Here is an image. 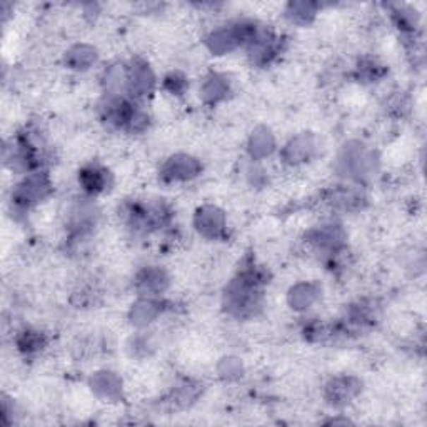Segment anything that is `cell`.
I'll return each instance as SVG.
<instances>
[{"label": "cell", "instance_id": "cell-8", "mask_svg": "<svg viewBox=\"0 0 427 427\" xmlns=\"http://www.w3.org/2000/svg\"><path fill=\"white\" fill-rule=\"evenodd\" d=\"M311 242L318 249L337 251L344 244V232L337 226H323L311 234Z\"/></svg>", "mask_w": 427, "mask_h": 427}, {"label": "cell", "instance_id": "cell-3", "mask_svg": "<svg viewBox=\"0 0 427 427\" xmlns=\"http://www.w3.org/2000/svg\"><path fill=\"white\" fill-rule=\"evenodd\" d=\"M169 286V277L162 269L147 267L136 279V289L144 297H155L162 294Z\"/></svg>", "mask_w": 427, "mask_h": 427}, {"label": "cell", "instance_id": "cell-13", "mask_svg": "<svg viewBox=\"0 0 427 427\" xmlns=\"http://www.w3.org/2000/svg\"><path fill=\"white\" fill-rule=\"evenodd\" d=\"M95 57H97V54L89 45H77V47L68 50L67 64L72 68L85 71V68H89L95 62Z\"/></svg>", "mask_w": 427, "mask_h": 427}, {"label": "cell", "instance_id": "cell-12", "mask_svg": "<svg viewBox=\"0 0 427 427\" xmlns=\"http://www.w3.org/2000/svg\"><path fill=\"white\" fill-rule=\"evenodd\" d=\"M318 296L319 291L312 286V284H299V286L294 287L291 294H289V302H291L292 309L304 311L309 309V307L314 304Z\"/></svg>", "mask_w": 427, "mask_h": 427}, {"label": "cell", "instance_id": "cell-5", "mask_svg": "<svg viewBox=\"0 0 427 427\" xmlns=\"http://www.w3.org/2000/svg\"><path fill=\"white\" fill-rule=\"evenodd\" d=\"M154 73L144 62H134L128 67V92L134 97H145L154 89Z\"/></svg>", "mask_w": 427, "mask_h": 427}, {"label": "cell", "instance_id": "cell-18", "mask_svg": "<svg viewBox=\"0 0 427 427\" xmlns=\"http://www.w3.org/2000/svg\"><path fill=\"white\" fill-rule=\"evenodd\" d=\"M359 73H362V77L366 80H374L383 76V71H380V66H378L374 61H369L359 66Z\"/></svg>", "mask_w": 427, "mask_h": 427}, {"label": "cell", "instance_id": "cell-17", "mask_svg": "<svg viewBox=\"0 0 427 427\" xmlns=\"http://www.w3.org/2000/svg\"><path fill=\"white\" fill-rule=\"evenodd\" d=\"M287 16L296 24H307L315 16V6L309 2H294L289 6Z\"/></svg>", "mask_w": 427, "mask_h": 427}, {"label": "cell", "instance_id": "cell-19", "mask_svg": "<svg viewBox=\"0 0 427 427\" xmlns=\"http://www.w3.org/2000/svg\"><path fill=\"white\" fill-rule=\"evenodd\" d=\"M186 79L179 73H171V76L165 79V87L172 92V94H182L184 89H186Z\"/></svg>", "mask_w": 427, "mask_h": 427}, {"label": "cell", "instance_id": "cell-15", "mask_svg": "<svg viewBox=\"0 0 427 427\" xmlns=\"http://www.w3.org/2000/svg\"><path fill=\"white\" fill-rule=\"evenodd\" d=\"M227 90H229V84L226 77L214 73V76L209 77L204 87H202V95H204V99L208 100V102H217V100L224 99V95L227 94Z\"/></svg>", "mask_w": 427, "mask_h": 427}, {"label": "cell", "instance_id": "cell-9", "mask_svg": "<svg viewBox=\"0 0 427 427\" xmlns=\"http://www.w3.org/2000/svg\"><path fill=\"white\" fill-rule=\"evenodd\" d=\"M314 140L309 136H297L292 139L284 149V159L289 164H301L306 162L314 152Z\"/></svg>", "mask_w": 427, "mask_h": 427}, {"label": "cell", "instance_id": "cell-2", "mask_svg": "<svg viewBox=\"0 0 427 427\" xmlns=\"http://www.w3.org/2000/svg\"><path fill=\"white\" fill-rule=\"evenodd\" d=\"M200 174V164L191 155H176L165 162L162 167V177L165 181H191Z\"/></svg>", "mask_w": 427, "mask_h": 427}, {"label": "cell", "instance_id": "cell-11", "mask_svg": "<svg viewBox=\"0 0 427 427\" xmlns=\"http://www.w3.org/2000/svg\"><path fill=\"white\" fill-rule=\"evenodd\" d=\"M274 136L270 134L267 128L260 127L252 134L251 137V144H249V150L254 159H264L274 150Z\"/></svg>", "mask_w": 427, "mask_h": 427}, {"label": "cell", "instance_id": "cell-4", "mask_svg": "<svg viewBox=\"0 0 427 427\" xmlns=\"http://www.w3.org/2000/svg\"><path fill=\"white\" fill-rule=\"evenodd\" d=\"M196 227L204 237H219L224 232V227H226V217L217 208L205 205V208L197 210Z\"/></svg>", "mask_w": 427, "mask_h": 427}, {"label": "cell", "instance_id": "cell-10", "mask_svg": "<svg viewBox=\"0 0 427 427\" xmlns=\"http://www.w3.org/2000/svg\"><path fill=\"white\" fill-rule=\"evenodd\" d=\"M160 304L157 301H154V297H144L140 299L132 309L131 319L136 325H145L157 318L160 314Z\"/></svg>", "mask_w": 427, "mask_h": 427}, {"label": "cell", "instance_id": "cell-6", "mask_svg": "<svg viewBox=\"0 0 427 427\" xmlns=\"http://www.w3.org/2000/svg\"><path fill=\"white\" fill-rule=\"evenodd\" d=\"M79 182L89 194H100L109 186V172L99 165H87L79 174Z\"/></svg>", "mask_w": 427, "mask_h": 427}, {"label": "cell", "instance_id": "cell-7", "mask_svg": "<svg viewBox=\"0 0 427 427\" xmlns=\"http://www.w3.org/2000/svg\"><path fill=\"white\" fill-rule=\"evenodd\" d=\"M359 392V383L352 378H339L327 385V397L334 406H344Z\"/></svg>", "mask_w": 427, "mask_h": 427}, {"label": "cell", "instance_id": "cell-14", "mask_svg": "<svg viewBox=\"0 0 427 427\" xmlns=\"http://www.w3.org/2000/svg\"><path fill=\"white\" fill-rule=\"evenodd\" d=\"M92 389L104 397H114L121 391V380L112 373H99L92 380Z\"/></svg>", "mask_w": 427, "mask_h": 427}, {"label": "cell", "instance_id": "cell-16", "mask_svg": "<svg viewBox=\"0 0 427 427\" xmlns=\"http://www.w3.org/2000/svg\"><path fill=\"white\" fill-rule=\"evenodd\" d=\"M44 334L39 330H25L18 337V349L25 354H32V352L40 351L44 347Z\"/></svg>", "mask_w": 427, "mask_h": 427}, {"label": "cell", "instance_id": "cell-1", "mask_svg": "<svg viewBox=\"0 0 427 427\" xmlns=\"http://www.w3.org/2000/svg\"><path fill=\"white\" fill-rule=\"evenodd\" d=\"M50 191V182L45 174H30L24 182L18 184L13 192V202L22 209H29L32 205L42 200Z\"/></svg>", "mask_w": 427, "mask_h": 427}]
</instances>
